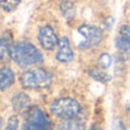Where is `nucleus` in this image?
I'll return each instance as SVG.
<instances>
[{
	"instance_id": "4468645a",
	"label": "nucleus",
	"mask_w": 130,
	"mask_h": 130,
	"mask_svg": "<svg viewBox=\"0 0 130 130\" xmlns=\"http://www.w3.org/2000/svg\"><path fill=\"white\" fill-rule=\"evenodd\" d=\"M89 75H90L94 81H98V82H101V83H107V82L110 81V75H108L107 73L103 70H98V69H91L89 70Z\"/></svg>"
},
{
	"instance_id": "9b49d317",
	"label": "nucleus",
	"mask_w": 130,
	"mask_h": 130,
	"mask_svg": "<svg viewBox=\"0 0 130 130\" xmlns=\"http://www.w3.org/2000/svg\"><path fill=\"white\" fill-rule=\"evenodd\" d=\"M59 130H85L84 127V122L78 120L77 118L69 119V120H64L59 125Z\"/></svg>"
},
{
	"instance_id": "aec40b11",
	"label": "nucleus",
	"mask_w": 130,
	"mask_h": 130,
	"mask_svg": "<svg viewBox=\"0 0 130 130\" xmlns=\"http://www.w3.org/2000/svg\"><path fill=\"white\" fill-rule=\"evenodd\" d=\"M1 127H3V119L0 116V129H1Z\"/></svg>"
},
{
	"instance_id": "423d86ee",
	"label": "nucleus",
	"mask_w": 130,
	"mask_h": 130,
	"mask_svg": "<svg viewBox=\"0 0 130 130\" xmlns=\"http://www.w3.org/2000/svg\"><path fill=\"white\" fill-rule=\"evenodd\" d=\"M38 40H39L40 45L44 50L51 51L58 45V39L57 34L54 31V29L48 24L42 25L38 31Z\"/></svg>"
},
{
	"instance_id": "412c9836",
	"label": "nucleus",
	"mask_w": 130,
	"mask_h": 130,
	"mask_svg": "<svg viewBox=\"0 0 130 130\" xmlns=\"http://www.w3.org/2000/svg\"><path fill=\"white\" fill-rule=\"evenodd\" d=\"M0 1H1V0H0Z\"/></svg>"
},
{
	"instance_id": "6ab92c4d",
	"label": "nucleus",
	"mask_w": 130,
	"mask_h": 130,
	"mask_svg": "<svg viewBox=\"0 0 130 130\" xmlns=\"http://www.w3.org/2000/svg\"><path fill=\"white\" fill-rule=\"evenodd\" d=\"M89 130H103V128H101L99 124H92L90 128H89Z\"/></svg>"
},
{
	"instance_id": "f03ea898",
	"label": "nucleus",
	"mask_w": 130,
	"mask_h": 130,
	"mask_svg": "<svg viewBox=\"0 0 130 130\" xmlns=\"http://www.w3.org/2000/svg\"><path fill=\"white\" fill-rule=\"evenodd\" d=\"M53 76L43 68L28 69L21 76V84L25 89H46L52 84Z\"/></svg>"
},
{
	"instance_id": "2eb2a0df",
	"label": "nucleus",
	"mask_w": 130,
	"mask_h": 130,
	"mask_svg": "<svg viewBox=\"0 0 130 130\" xmlns=\"http://www.w3.org/2000/svg\"><path fill=\"white\" fill-rule=\"evenodd\" d=\"M20 0H1L0 1V8L6 12H12L19 6Z\"/></svg>"
},
{
	"instance_id": "dca6fc26",
	"label": "nucleus",
	"mask_w": 130,
	"mask_h": 130,
	"mask_svg": "<svg viewBox=\"0 0 130 130\" xmlns=\"http://www.w3.org/2000/svg\"><path fill=\"white\" fill-rule=\"evenodd\" d=\"M112 62H113V60H112V57H110L108 53H103L100 57H99V59H98L99 66H100L103 69L109 68L110 64H112Z\"/></svg>"
},
{
	"instance_id": "f257e3e1",
	"label": "nucleus",
	"mask_w": 130,
	"mask_h": 130,
	"mask_svg": "<svg viewBox=\"0 0 130 130\" xmlns=\"http://www.w3.org/2000/svg\"><path fill=\"white\" fill-rule=\"evenodd\" d=\"M10 59L19 67H30L43 62V54L30 42H17L10 47Z\"/></svg>"
},
{
	"instance_id": "1a4fd4ad",
	"label": "nucleus",
	"mask_w": 130,
	"mask_h": 130,
	"mask_svg": "<svg viewBox=\"0 0 130 130\" xmlns=\"http://www.w3.org/2000/svg\"><path fill=\"white\" fill-rule=\"evenodd\" d=\"M30 104H31L30 97L24 92H20V93L15 94L12 99L13 108L19 114L28 113V110L30 109Z\"/></svg>"
},
{
	"instance_id": "39448f33",
	"label": "nucleus",
	"mask_w": 130,
	"mask_h": 130,
	"mask_svg": "<svg viewBox=\"0 0 130 130\" xmlns=\"http://www.w3.org/2000/svg\"><path fill=\"white\" fill-rule=\"evenodd\" d=\"M78 34L83 38L82 42L78 43V47L81 50H88L98 46L103 40V31L100 28L96 25L83 24L78 28Z\"/></svg>"
},
{
	"instance_id": "ddd939ff",
	"label": "nucleus",
	"mask_w": 130,
	"mask_h": 130,
	"mask_svg": "<svg viewBox=\"0 0 130 130\" xmlns=\"http://www.w3.org/2000/svg\"><path fill=\"white\" fill-rule=\"evenodd\" d=\"M60 9L62 12V15L67 20H71L75 16V6L70 0H62L60 4Z\"/></svg>"
},
{
	"instance_id": "20e7f679",
	"label": "nucleus",
	"mask_w": 130,
	"mask_h": 130,
	"mask_svg": "<svg viewBox=\"0 0 130 130\" xmlns=\"http://www.w3.org/2000/svg\"><path fill=\"white\" fill-rule=\"evenodd\" d=\"M22 130H53L48 116L39 107H32L28 110Z\"/></svg>"
},
{
	"instance_id": "f3484780",
	"label": "nucleus",
	"mask_w": 130,
	"mask_h": 130,
	"mask_svg": "<svg viewBox=\"0 0 130 130\" xmlns=\"http://www.w3.org/2000/svg\"><path fill=\"white\" fill-rule=\"evenodd\" d=\"M17 129H19V119L15 115H13L8 119V122L5 130H17Z\"/></svg>"
},
{
	"instance_id": "f8f14e48",
	"label": "nucleus",
	"mask_w": 130,
	"mask_h": 130,
	"mask_svg": "<svg viewBox=\"0 0 130 130\" xmlns=\"http://www.w3.org/2000/svg\"><path fill=\"white\" fill-rule=\"evenodd\" d=\"M12 39L9 36L0 37V60H6L10 58V47H12Z\"/></svg>"
},
{
	"instance_id": "6e6552de",
	"label": "nucleus",
	"mask_w": 130,
	"mask_h": 130,
	"mask_svg": "<svg viewBox=\"0 0 130 130\" xmlns=\"http://www.w3.org/2000/svg\"><path fill=\"white\" fill-rule=\"evenodd\" d=\"M116 48L121 52L130 51V27L127 24H123L120 27L118 32V36L115 38Z\"/></svg>"
},
{
	"instance_id": "a211bd4d",
	"label": "nucleus",
	"mask_w": 130,
	"mask_h": 130,
	"mask_svg": "<svg viewBox=\"0 0 130 130\" xmlns=\"http://www.w3.org/2000/svg\"><path fill=\"white\" fill-rule=\"evenodd\" d=\"M112 130H125V124L121 118H115L112 123Z\"/></svg>"
},
{
	"instance_id": "9d476101",
	"label": "nucleus",
	"mask_w": 130,
	"mask_h": 130,
	"mask_svg": "<svg viewBox=\"0 0 130 130\" xmlns=\"http://www.w3.org/2000/svg\"><path fill=\"white\" fill-rule=\"evenodd\" d=\"M15 83V74L8 66L0 68V90L6 91Z\"/></svg>"
},
{
	"instance_id": "7ed1b4c3",
	"label": "nucleus",
	"mask_w": 130,
	"mask_h": 130,
	"mask_svg": "<svg viewBox=\"0 0 130 130\" xmlns=\"http://www.w3.org/2000/svg\"><path fill=\"white\" fill-rule=\"evenodd\" d=\"M52 114L62 120L74 119L81 114L82 107L77 100L73 98H60L54 100L50 106Z\"/></svg>"
},
{
	"instance_id": "0eeeda50",
	"label": "nucleus",
	"mask_w": 130,
	"mask_h": 130,
	"mask_svg": "<svg viewBox=\"0 0 130 130\" xmlns=\"http://www.w3.org/2000/svg\"><path fill=\"white\" fill-rule=\"evenodd\" d=\"M58 61L67 63L74 60V52L71 50L70 46V42H69L68 37L63 36L61 37L58 42V52L55 55Z\"/></svg>"
}]
</instances>
